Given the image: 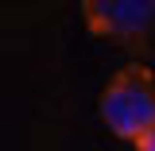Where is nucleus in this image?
I'll return each instance as SVG.
<instances>
[{
  "mask_svg": "<svg viewBox=\"0 0 155 151\" xmlns=\"http://www.w3.org/2000/svg\"><path fill=\"white\" fill-rule=\"evenodd\" d=\"M97 113L109 124V132L120 136V140H136L147 124L155 120V81L147 66H124L120 74L101 89V101H97Z\"/></svg>",
  "mask_w": 155,
  "mask_h": 151,
  "instance_id": "obj_1",
  "label": "nucleus"
},
{
  "mask_svg": "<svg viewBox=\"0 0 155 151\" xmlns=\"http://www.w3.org/2000/svg\"><path fill=\"white\" fill-rule=\"evenodd\" d=\"M81 19L124 51H143L155 39V0H81Z\"/></svg>",
  "mask_w": 155,
  "mask_h": 151,
  "instance_id": "obj_2",
  "label": "nucleus"
},
{
  "mask_svg": "<svg viewBox=\"0 0 155 151\" xmlns=\"http://www.w3.org/2000/svg\"><path fill=\"white\" fill-rule=\"evenodd\" d=\"M132 143H136V151H155V120H151V124H147L140 136H136Z\"/></svg>",
  "mask_w": 155,
  "mask_h": 151,
  "instance_id": "obj_3",
  "label": "nucleus"
}]
</instances>
